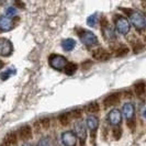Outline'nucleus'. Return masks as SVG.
<instances>
[{"mask_svg": "<svg viewBox=\"0 0 146 146\" xmlns=\"http://www.w3.org/2000/svg\"><path fill=\"white\" fill-rule=\"evenodd\" d=\"M130 20L133 23V25L137 30H144L146 25V19L145 15L141 11H131L130 12Z\"/></svg>", "mask_w": 146, "mask_h": 146, "instance_id": "obj_1", "label": "nucleus"}, {"mask_svg": "<svg viewBox=\"0 0 146 146\" xmlns=\"http://www.w3.org/2000/svg\"><path fill=\"white\" fill-rule=\"evenodd\" d=\"M114 23H115V28H117V32L120 34H127L130 32L131 29V25H130V22L127 21V19L122 17V15H115V19H114Z\"/></svg>", "mask_w": 146, "mask_h": 146, "instance_id": "obj_2", "label": "nucleus"}, {"mask_svg": "<svg viewBox=\"0 0 146 146\" xmlns=\"http://www.w3.org/2000/svg\"><path fill=\"white\" fill-rule=\"evenodd\" d=\"M79 37H80L81 42L86 46H94L96 44H98V37L96 36V34L91 31L81 30L79 32Z\"/></svg>", "mask_w": 146, "mask_h": 146, "instance_id": "obj_3", "label": "nucleus"}, {"mask_svg": "<svg viewBox=\"0 0 146 146\" xmlns=\"http://www.w3.org/2000/svg\"><path fill=\"white\" fill-rule=\"evenodd\" d=\"M74 134L76 136V139H78L80 141L81 146L85 145V142H86V139H87V130L85 127L84 123L81 121H78L76 122L75 125H74Z\"/></svg>", "mask_w": 146, "mask_h": 146, "instance_id": "obj_4", "label": "nucleus"}, {"mask_svg": "<svg viewBox=\"0 0 146 146\" xmlns=\"http://www.w3.org/2000/svg\"><path fill=\"white\" fill-rule=\"evenodd\" d=\"M122 113L125 117V119L127 120V125L133 129L134 127V114H135V108H134L133 103H125L122 108Z\"/></svg>", "mask_w": 146, "mask_h": 146, "instance_id": "obj_5", "label": "nucleus"}, {"mask_svg": "<svg viewBox=\"0 0 146 146\" xmlns=\"http://www.w3.org/2000/svg\"><path fill=\"white\" fill-rule=\"evenodd\" d=\"M50 65L52 68L56 69V70H62L67 64V59L66 57L62 56V55H52L48 58Z\"/></svg>", "mask_w": 146, "mask_h": 146, "instance_id": "obj_6", "label": "nucleus"}, {"mask_svg": "<svg viewBox=\"0 0 146 146\" xmlns=\"http://www.w3.org/2000/svg\"><path fill=\"white\" fill-rule=\"evenodd\" d=\"M13 52L12 43L3 37H0V56H10Z\"/></svg>", "mask_w": 146, "mask_h": 146, "instance_id": "obj_7", "label": "nucleus"}, {"mask_svg": "<svg viewBox=\"0 0 146 146\" xmlns=\"http://www.w3.org/2000/svg\"><path fill=\"white\" fill-rule=\"evenodd\" d=\"M108 121L110 122V124H112L113 126H119L122 122V113L120 112V110L113 109L111 110L108 114Z\"/></svg>", "mask_w": 146, "mask_h": 146, "instance_id": "obj_8", "label": "nucleus"}, {"mask_svg": "<svg viewBox=\"0 0 146 146\" xmlns=\"http://www.w3.org/2000/svg\"><path fill=\"white\" fill-rule=\"evenodd\" d=\"M86 124H87L88 129L91 132V135H92V139L96 136V132L99 127V119L96 117V115H89L86 120Z\"/></svg>", "mask_w": 146, "mask_h": 146, "instance_id": "obj_9", "label": "nucleus"}, {"mask_svg": "<svg viewBox=\"0 0 146 146\" xmlns=\"http://www.w3.org/2000/svg\"><path fill=\"white\" fill-rule=\"evenodd\" d=\"M62 142L64 146H76L77 139L72 131H66L62 134Z\"/></svg>", "mask_w": 146, "mask_h": 146, "instance_id": "obj_10", "label": "nucleus"}, {"mask_svg": "<svg viewBox=\"0 0 146 146\" xmlns=\"http://www.w3.org/2000/svg\"><path fill=\"white\" fill-rule=\"evenodd\" d=\"M120 100H121V94L120 92H114V94H111L110 96H108L104 99L103 106H104V108L113 107V106H117V103L120 102Z\"/></svg>", "mask_w": 146, "mask_h": 146, "instance_id": "obj_11", "label": "nucleus"}, {"mask_svg": "<svg viewBox=\"0 0 146 146\" xmlns=\"http://www.w3.org/2000/svg\"><path fill=\"white\" fill-rule=\"evenodd\" d=\"M92 57L96 60H100V62H106L110 58V53L107 50H104L102 47L96 48L95 51L92 52Z\"/></svg>", "mask_w": 146, "mask_h": 146, "instance_id": "obj_12", "label": "nucleus"}, {"mask_svg": "<svg viewBox=\"0 0 146 146\" xmlns=\"http://www.w3.org/2000/svg\"><path fill=\"white\" fill-rule=\"evenodd\" d=\"M102 33H103L104 38L108 40V41H113V40L115 38L114 30H113V28L108 23L107 20H104V24L102 25Z\"/></svg>", "mask_w": 146, "mask_h": 146, "instance_id": "obj_13", "label": "nucleus"}, {"mask_svg": "<svg viewBox=\"0 0 146 146\" xmlns=\"http://www.w3.org/2000/svg\"><path fill=\"white\" fill-rule=\"evenodd\" d=\"M13 28L12 19L8 18L6 15H0V30L3 32H7Z\"/></svg>", "mask_w": 146, "mask_h": 146, "instance_id": "obj_14", "label": "nucleus"}, {"mask_svg": "<svg viewBox=\"0 0 146 146\" xmlns=\"http://www.w3.org/2000/svg\"><path fill=\"white\" fill-rule=\"evenodd\" d=\"M32 136V129L30 125H23L19 130V137L22 141H28Z\"/></svg>", "mask_w": 146, "mask_h": 146, "instance_id": "obj_15", "label": "nucleus"}, {"mask_svg": "<svg viewBox=\"0 0 146 146\" xmlns=\"http://www.w3.org/2000/svg\"><path fill=\"white\" fill-rule=\"evenodd\" d=\"M76 46V42L73 38H65L62 41V47L65 52H70L73 51Z\"/></svg>", "mask_w": 146, "mask_h": 146, "instance_id": "obj_16", "label": "nucleus"}, {"mask_svg": "<svg viewBox=\"0 0 146 146\" xmlns=\"http://www.w3.org/2000/svg\"><path fill=\"white\" fill-rule=\"evenodd\" d=\"M15 144H17V134L15 132H11L5 137L2 146H15Z\"/></svg>", "mask_w": 146, "mask_h": 146, "instance_id": "obj_17", "label": "nucleus"}, {"mask_svg": "<svg viewBox=\"0 0 146 146\" xmlns=\"http://www.w3.org/2000/svg\"><path fill=\"white\" fill-rule=\"evenodd\" d=\"M77 68H78L77 64H75V63H73V62L67 63V64H66V66L64 67V69H65V74H66V75H68V76H72V75H74V74L76 73Z\"/></svg>", "mask_w": 146, "mask_h": 146, "instance_id": "obj_18", "label": "nucleus"}, {"mask_svg": "<svg viewBox=\"0 0 146 146\" xmlns=\"http://www.w3.org/2000/svg\"><path fill=\"white\" fill-rule=\"evenodd\" d=\"M134 90H135V94L137 97H143L145 95V84H144V81L137 82L134 86Z\"/></svg>", "mask_w": 146, "mask_h": 146, "instance_id": "obj_19", "label": "nucleus"}, {"mask_svg": "<svg viewBox=\"0 0 146 146\" xmlns=\"http://www.w3.org/2000/svg\"><path fill=\"white\" fill-rule=\"evenodd\" d=\"M114 53H115V56H124L129 53V47L125 46L124 44H120L114 50Z\"/></svg>", "mask_w": 146, "mask_h": 146, "instance_id": "obj_20", "label": "nucleus"}, {"mask_svg": "<svg viewBox=\"0 0 146 146\" xmlns=\"http://www.w3.org/2000/svg\"><path fill=\"white\" fill-rule=\"evenodd\" d=\"M72 113L70 112H67V113H63L60 117H59V122L62 123V125H67L70 123V121H72Z\"/></svg>", "mask_w": 146, "mask_h": 146, "instance_id": "obj_21", "label": "nucleus"}, {"mask_svg": "<svg viewBox=\"0 0 146 146\" xmlns=\"http://www.w3.org/2000/svg\"><path fill=\"white\" fill-rule=\"evenodd\" d=\"M15 73H17V72H15V67L8 68L6 72H3V73L0 75V78H1V80H7V79H9V78H10L12 75H15Z\"/></svg>", "mask_w": 146, "mask_h": 146, "instance_id": "obj_22", "label": "nucleus"}, {"mask_svg": "<svg viewBox=\"0 0 146 146\" xmlns=\"http://www.w3.org/2000/svg\"><path fill=\"white\" fill-rule=\"evenodd\" d=\"M37 146H53V141L50 136H44L40 139Z\"/></svg>", "mask_w": 146, "mask_h": 146, "instance_id": "obj_23", "label": "nucleus"}, {"mask_svg": "<svg viewBox=\"0 0 146 146\" xmlns=\"http://www.w3.org/2000/svg\"><path fill=\"white\" fill-rule=\"evenodd\" d=\"M87 24L89 27H96L98 24V15H90L87 19Z\"/></svg>", "mask_w": 146, "mask_h": 146, "instance_id": "obj_24", "label": "nucleus"}, {"mask_svg": "<svg viewBox=\"0 0 146 146\" xmlns=\"http://www.w3.org/2000/svg\"><path fill=\"white\" fill-rule=\"evenodd\" d=\"M99 104L98 102H91L90 104H88L87 107V111L89 113H96V112H98L99 111Z\"/></svg>", "mask_w": 146, "mask_h": 146, "instance_id": "obj_25", "label": "nucleus"}, {"mask_svg": "<svg viewBox=\"0 0 146 146\" xmlns=\"http://www.w3.org/2000/svg\"><path fill=\"white\" fill-rule=\"evenodd\" d=\"M112 135L115 139H120V137L122 136V129L120 126H114L112 131Z\"/></svg>", "mask_w": 146, "mask_h": 146, "instance_id": "obj_26", "label": "nucleus"}, {"mask_svg": "<svg viewBox=\"0 0 146 146\" xmlns=\"http://www.w3.org/2000/svg\"><path fill=\"white\" fill-rule=\"evenodd\" d=\"M6 17H15V15H17V8L15 7H8L7 9H6Z\"/></svg>", "mask_w": 146, "mask_h": 146, "instance_id": "obj_27", "label": "nucleus"}, {"mask_svg": "<svg viewBox=\"0 0 146 146\" xmlns=\"http://www.w3.org/2000/svg\"><path fill=\"white\" fill-rule=\"evenodd\" d=\"M51 124V120L50 119H43L42 121H41V125L43 126L44 129H47L48 126Z\"/></svg>", "mask_w": 146, "mask_h": 146, "instance_id": "obj_28", "label": "nucleus"}, {"mask_svg": "<svg viewBox=\"0 0 146 146\" xmlns=\"http://www.w3.org/2000/svg\"><path fill=\"white\" fill-rule=\"evenodd\" d=\"M22 146H33V145H32V144H30V143H23Z\"/></svg>", "mask_w": 146, "mask_h": 146, "instance_id": "obj_29", "label": "nucleus"}, {"mask_svg": "<svg viewBox=\"0 0 146 146\" xmlns=\"http://www.w3.org/2000/svg\"><path fill=\"white\" fill-rule=\"evenodd\" d=\"M3 65H5V64H3V62H2V60H0V69L3 67Z\"/></svg>", "mask_w": 146, "mask_h": 146, "instance_id": "obj_30", "label": "nucleus"}]
</instances>
